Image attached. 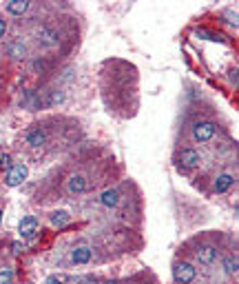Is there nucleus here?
Masks as SVG:
<instances>
[{
    "mask_svg": "<svg viewBox=\"0 0 239 284\" xmlns=\"http://www.w3.org/2000/svg\"><path fill=\"white\" fill-rule=\"evenodd\" d=\"M100 202H102L104 206H109V209L118 206L120 205V191L118 189H106L102 195H100Z\"/></svg>",
    "mask_w": 239,
    "mask_h": 284,
    "instance_id": "9d476101",
    "label": "nucleus"
},
{
    "mask_svg": "<svg viewBox=\"0 0 239 284\" xmlns=\"http://www.w3.org/2000/svg\"><path fill=\"white\" fill-rule=\"evenodd\" d=\"M38 233V220L33 216H27L20 220V236L22 237H33Z\"/></svg>",
    "mask_w": 239,
    "mask_h": 284,
    "instance_id": "423d86ee",
    "label": "nucleus"
},
{
    "mask_svg": "<svg viewBox=\"0 0 239 284\" xmlns=\"http://www.w3.org/2000/svg\"><path fill=\"white\" fill-rule=\"evenodd\" d=\"M67 187H69V191H71V193H84L89 184H87V178H84V175L75 174V175H71V178H69Z\"/></svg>",
    "mask_w": 239,
    "mask_h": 284,
    "instance_id": "6e6552de",
    "label": "nucleus"
},
{
    "mask_svg": "<svg viewBox=\"0 0 239 284\" xmlns=\"http://www.w3.org/2000/svg\"><path fill=\"white\" fill-rule=\"evenodd\" d=\"M5 33H7V20L0 18V38H5Z\"/></svg>",
    "mask_w": 239,
    "mask_h": 284,
    "instance_id": "4be33fe9",
    "label": "nucleus"
},
{
    "mask_svg": "<svg viewBox=\"0 0 239 284\" xmlns=\"http://www.w3.org/2000/svg\"><path fill=\"white\" fill-rule=\"evenodd\" d=\"M179 164H182L184 169H195L202 164V156H199L195 149H184V151L179 153Z\"/></svg>",
    "mask_w": 239,
    "mask_h": 284,
    "instance_id": "20e7f679",
    "label": "nucleus"
},
{
    "mask_svg": "<svg viewBox=\"0 0 239 284\" xmlns=\"http://www.w3.org/2000/svg\"><path fill=\"white\" fill-rule=\"evenodd\" d=\"M233 182H235V178L233 175H219L217 180H215V191H217V193H224V191H228L230 187H233Z\"/></svg>",
    "mask_w": 239,
    "mask_h": 284,
    "instance_id": "ddd939ff",
    "label": "nucleus"
},
{
    "mask_svg": "<svg viewBox=\"0 0 239 284\" xmlns=\"http://www.w3.org/2000/svg\"><path fill=\"white\" fill-rule=\"evenodd\" d=\"M215 258H217V249L210 247V244H206V247H199L197 249V260L202 264H213Z\"/></svg>",
    "mask_w": 239,
    "mask_h": 284,
    "instance_id": "1a4fd4ad",
    "label": "nucleus"
},
{
    "mask_svg": "<svg viewBox=\"0 0 239 284\" xmlns=\"http://www.w3.org/2000/svg\"><path fill=\"white\" fill-rule=\"evenodd\" d=\"M33 69H36V71H40V74H45V71L49 69V63H47V60H42V58H38L36 63H33Z\"/></svg>",
    "mask_w": 239,
    "mask_h": 284,
    "instance_id": "aec40b11",
    "label": "nucleus"
},
{
    "mask_svg": "<svg viewBox=\"0 0 239 284\" xmlns=\"http://www.w3.org/2000/svg\"><path fill=\"white\" fill-rule=\"evenodd\" d=\"M11 167H14V162H11L9 153H0V169H7V171H9Z\"/></svg>",
    "mask_w": 239,
    "mask_h": 284,
    "instance_id": "a211bd4d",
    "label": "nucleus"
},
{
    "mask_svg": "<svg viewBox=\"0 0 239 284\" xmlns=\"http://www.w3.org/2000/svg\"><path fill=\"white\" fill-rule=\"evenodd\" d=\"M58 40H60V33L56 29L42 27L40 32H38V42H42V45H58Z\"/></svg>",
    "mask_w": 239,
    "mask_h": 284,
    "instance_id": "0eeeda50",
    "label": "nucleus"
},
{
    "mask_svg": "<svg viewBox=\"0 0 239 284\" xmlns=\"http://www.w3.org/2000/svg\"><path fill=\"white\" fill-rule=\"evenodd\" d=\"M14 253H22V244L20 242H14Z\"/></svg>",
    "mask_w": 239,
    "mask_h": 284,
    "instance_id": "5701e85b",
    "label": "nucleus"
},
{
    "mask_svg": "<svg viewBox=\"0 0 239 284\" xmlns=\"http://www.w3.org/2000/svg\"><path fill=\"white\" fill-rule=\"evenodd\" d=\"M27 175H29L27 164H14V167L7 171V187H18V184H22L27 180Z\"/></svg>",
    "mask_w": 239,
    "mask_h": 284,
    "instance_id": "7ed1b4c3",
    "label": "nucleus"
},
{
    "mask_svg": "<svg viewBox=\"0 0 239 284\" xmlns=\"http://www.w3.org/2000/svg\"><path fill=\"white\" fill-rule=\"evenodd\" d=\"M47 142V133H45V129H40V126H33V129H29L27 131V144L33 149L42 147Z\"/></svg>",
    "mask_w": 239,
    "mask_h": 284,
    "instance_id": "39448f33",
    "label": "nucleus"
},
{
    "mask_svg": "<svg viewBox=\"0 0 239 284\" xmlns=\"http://www.w3.org/2000/svg\"><path fill=\"white\" fill-rule=\"evenodd\" d=\"M195 275H197V271H195V267L188 262H177L175 267H173V278H175L177 284H191L193 280H195Z\"/></svg>",
    "mask_w": 239,
    "mask_h": 284,
    "instance_id": "f257e3e1",
    "label": "nucleus"
},
{
    "mask_svg": "<svg viewBox=\"0 0 239 284\" xmlns=\"http://www.w3.org/2000/svg\"><path fill=\"white\" fill-rule=\"evenodd\" d=\"M224 268L228 275H237V268H239V262H237V255H228L224 260Z\"/></svg>",
    "mask_w": 239,
    "mask_h": 284,
    "instance_id": "2eb2a0df",
    "label": "nucleus"
},
{
    "mask_svg": "<svg viewBox=\"0 0 239 284\" xmlns=\"http://www.w3.org/2000/svg\"><path fill=\"white\" fill-rule=\"evenodd\" d=\"M29 284H31V282H29Z\"/></svg>",
    "mask_w": 239,
    "mask_h": 284,
    "instance_id": "a878e982",
    "label": "nucleus"
},
{
    "mask_svg": "<svg viewBox=\"0 0 239 284\" xmlns=\"http://www.w3.org/2000/svg\"><path fill=\"white\" fill-rule=\"evenodd\" d=\"M14 282V273L11 271H0V284H11Z\"/></svg>",
    "mask_w": 239,
    "mask_h": 284,
    "instance_id": "412c9836",
    "label": "nucleus"
},
{
    "mask_svg": "<svg viewBox=\"0 0 239 284\" xmlns=\"http://www.w3.org/2000/svg\"><path fill=\"white\" fill-rule=\"evenodd\" d=\"M27 9H29V2H27V0H9V2H7V11L14 14V16H22Z\"/></svg>",
    "mask_w": 239,
    "mask_h": 284,
    "instance_id": "f8f14e48",
    "label": "nucleus"
},
{
    "mask_svg": "<svg viewBox=\"0 0 239 284\" xmlns=\"http://www.w3.org/2000/svg\"><path fill=\"white\" fill-rule=\"evenodd\" d=\"M71 260L73 264H87L91 260V249L89 247H75L71 253Z\"/></svg>",
    "mask_w": 239,
    "mask_h": 284,
    "instance_id": "9b49d317",
    "label": "nucleus"
},
{
    "mask_svg": "<svg viewBox=\"0 0 239 284\" xmlns=\"http://www.w3.org/2000/svg\"><path fill=\"white\" fill-rule=\"evenodd\" d=\"M0 216H2V213H0ZM0 222H2V218H0Z\"/></svg>",
    "mask_w": 239,
    "mask_h": 284,
    "instance_id": "393cba45",
    "label": "nucleus"
},
{
    "mask_svg": "<svg viewBox=\"0 0 239 284\" xmlns=\"http://www.w3.org/2000/svg\"><path fill=\"white\" fill-rule=\"evenodd\" d=\"M69 220H71L69 211H56V213L51 216V224H53V226H58V229H60V226H67V224H69Z\"/></svg>",
    "mask_w": 239,
    "mask_h": 284,
    "instance_id": "4468645a",
    "label": "nucleus"
},
{
    "mask_svg": "<svg viewBox=\"0 0 239 284\" xmlns=\"http://www.w3.org/2000/svg\"><path fill=\"white\" fill-rule=\"evenodd\" d=\"M64 100V94L62 91H49L47 100H42V105H58V102Z\"/></svg>",
    "mask_w": 239,
    "mask_h": 284,
    "instance_id": "f3484780",
    "label": "nucleus"
},
{
    "mask_svg": "<svg viewBox=\"0 0 239 284\" xmlns=\"http://www.w3.org/2000/svg\"><path fill=\"white\" fill-rule=\"evenodd\" d=\"M104 284H120L118 280H109V282H104Z\"/></svg>",
    "mask_w": 239,
    "mask_h": 284,
    "instance_id": "b1692460",
    "label": "nucleus"
},
{
    "mask_svg": "<svg viewBox=\"0 0 239 284\" xmlns=\"http://www.w3.org/2000/svg\"><path fill=\"white\" fill-rule=\"evenodd\" d=\"M47 284H69V278L67 275H49Z\"/></svg>",
    "mask_w": 239,
    "mask_h": 284,
    "instance_id": "6ab92c4d",
    "label": "nucleus"
},
{
    "mask_svg": "<svg viewBox=\"0 0 239 284\" xmlns=\"http://www.w3.org/2000/svg\"><path fill=\"white\" fill-rule=\"evenodd\" d=\"M9 56H11V58H22V56H25V45H22L20 40L11 42V45H9Z\"/></svg>",
    "mask_w": 239,
    "mask_h": 284,
    "instance_id": "dca6fc26",
    "label": "nucleus"
},
{
    "mask_svg": "<svg viewBox=\"0 0 239 284\" xmlns=\"http://www.w3.org/2000/svg\"><path fill=\"white\" fill-rule=\"evenodd\" d=\"M215 125L213 122H208V120H202V122H197V125L193 126V136H195V140L197 142H208V140H213V136H215Z\"/></svg>",
    "mask_w": 239,
    "mask_h": 284,
    "instance_id": "f03ea898",
    "label": "nucleus"
}]
</instances>
